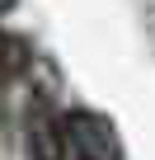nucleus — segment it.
<instances>
[{"mask_svg": "<svg viewBox=\"0 0 155 160\" xmlns=\"http://www.w3.org/2000/svg\"><path fill=\"white\" fill-rule=\"evenodd\" d=\"M24 141H28V160H66V118L52 113L47 99L28 104V122H24Z\"/></svg>", "mask_w": 155, "mask_h": 160, "instance_id": "f03ea898", "label": "nucleus"}, {"mask_svg": "<svg viewBox=\"0 0 155 160\" xmlns=\"http://www.w3.org/2000/svg\"><path fill=\"white\" fill-rule=\"evenodd\" d=\"M14 5H19V0H0V14H10V10H14Z\"/></svg>", "mask_w": 155, "mask_h": 160, "instance_id": "7ed1b4c3", "label": "nucleus"}, {"mask_svg": "<svg viewBox=\"0 0 155 160\" xmlns=\"http://www.w3.org/2000/svg\"><path fill=\"white\" fill-rule=\"evenodd\" d=\"M66 146H70L75 160H127L113 118H104L94 108H70L66 113Z\"/></svg>", "mask_w": 155, "mask_h": 160, "instance_id": "f257e3e1", "label": "nucleus"}]
</instances>
